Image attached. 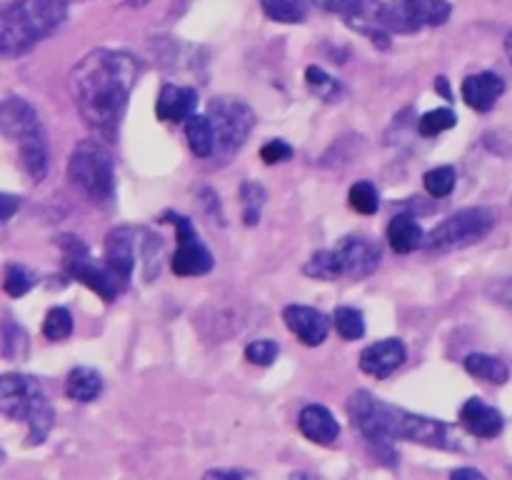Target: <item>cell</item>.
Returning a JSON list of instances; mask_svg holds the SVG:
<instances>
[{
    "instance_id": "1",
    "label": "cell",
    "mask_w": 512,
    "mask_h": 480,
    "mask_svg": "<svg viewBox=\"0 0 512 480\" xmlns=\"http://www.w3.org/2000/svg\"><path fill=\"white\" fill-rule=\"evenodd\" d=\"M138 73L140 65L135 55L110 48L93 50L70 70L68 88L75 108L105 140H115L118 135Z\"/></svg>"
},
{
    "instance_id": "2",
    "label": "cell",
    "mask_w": 512,
    "mask_h": 480,
    "mask_svg": "<svg viewBox=\"0 0 512 480\" xmlns=\"http://www.w3.org/2000/svg\"><path fill=\"white\" fill-rule=\"evenodd\" d=\"M348 415L355 430L365 440L375 445H390L393 440H410V443L430 445V448L458 450L460 440L455 438L453 428L443 420L428 418V415L410 413L393 403L375 398L368 390H358L348 400Z\"/></svg>"
},
{
    "instance_id": "3",
    "label": "cell",
    "mask_w": 512,
    "mask_h": 480,
    "mask_svg": "<svg viewBox=\"0 0 512 480\" xmlns=\"http://www.w3.org/2000/svg\"><path fill=\"white\" fill-rule=\"evenodd\" d=\"M68 18L65 0H10L0 13V53L15 58L53 35Z\"/></svg>"
},
{
    "instance_id": "4",
    "label": "cell",
    "mask_w": 512,
    "mask_h": 480,
    "mask_svg": "<svg viewBox=\"0 0 512 480\" xmlns=\"http://www.w3.org/2000/svg\"><path fill=\"white\" fill-rule=\"evenodd\" d=\"M0 410L28 423V445H40L53 428V405L33 375L5 373L0 378Z\"/></svg>"
},
{
    "instance_id": "5",
    "label": "cell",
    "mask_w": 512,
    "mask_h": 480,
    "mask_svg": "<svg viewBox=\"0 0 512 480\" xmlns=\"http://www.w3.org/2000/svg\"><path fill=\"white\" fill-rule=\"evenodd\" d=\"M380 260H383V250L375 240L348 235L335 248L315 253L303 270L305 275L318 280H360L373 275L380 268Z\"/></svg>"
},
{
    "instance_id": "6",
    "label": "cell",
    "mask_w": 512,
    "mask_h": 480,
    "mask_svg": "<svg viewBox=\"0 0 512 480\" xmlns=\"http://www.w3.org/2000/svg\"><path fill=\"white\" fill-rule=\"evenodd\" d=\"M210 125L215 133L213 158L218 163H228L235 153L245 145L255 128V113L243 98L235 95H218L208 103Z\"/></svg>"
},
{
    "instance_id": "7",
    "label": "cell",
    "mask_w": 512,
    "mask_h": 480,
    "mask_svg": "<svg viewBox=\"0 0 512 480\" xmlns=\"http://www.w3.org/2000/svg\"><path fill=\"white\" fill-rule=\"evenodd\" d=\"M68 178L93 203H108L115 193V163L100 140H83L75 145L68 163Z\"/></svg>"
},
{
    "instance_id": "8",
    "label": "cell",
    "mask_w": 512,
    "mask_h": 480,
    "mask_svg": "<svg viewBox=\"0 0 512 480\" xmlns=\"http://www.w3.org/2000/svg\"><path fill=\"white\" fill-rule=\"evenodd\" d=\"M453 5L448 0H388L375 10V23L388 33H418L448 23Z\"/></svg>"
},
{
    "instance_id": "9",
    "label": "cell",
    "mask_w": 512,
    "mask_h": 480,
    "mask_svg": "<svg viewBox=\"0 0 512 480\" xmlns=\"http://www.w3.org/2000/svg\"><path fill=\"white\" fill-rule=\"evenodd\" d=\"M495 228V213L490 208H465L435 225L425 235V248L450 253V250L468 248L483 240Z\"/></svg>"
},
{
    "instance_id": "10",
    "label": "cell",
    "mask_w": 512,
    "mask_h": 480,
    "mask_svg": "<svg viewBox=\"0 0 512 480\" xmlns=\"http://www.w3.org/2000/svg\"><path fill=\"white\" fill-rule=\"evenodd\" d=\"M58 245L63 248L65 255V268L73 275L75 280L88 285L93 293H98L105 303H113L118 298V293H123L125 285L120 283L118 275L110 270L108 263H98V260L90 255L88 245L83 240L73 238V235H60Z\"/></svg>"
},
{
    "instance_id": "11",
    "label": "cell",
    "mask_w": 512,
    "mask_h": 480,
    "mask_svg": "<svg viewBox=\"0 0 512 480\" xmlns=\"http://www.w3.org/2000/svg\"><path fill=\"white\" fill-rule=\"evenodd\" d=\"M170 218H173L175 230H178V250L173 255V273L180 275V278L205 275L213 268V253L200 240L193 220L185 218V215H170Z\"/></svg>"
},
{
    "instance_id": "12",
    "label": "cell",
    "mask_w": 512,
    "mask_h": 480,
    "mask_svg": "<svg viewBox=\"0 0 512 480\" xmlns=\"http://www.w3.org/2000/svg\"><path fill=\"white\" fill-rule=\"evenodd\" d=\"M0 128L8 140L15 143H28V140L45 138L43 123H40V115L35 113L33 105L25 98L18 95H8L0 105Z\"/></svg>"
},
{
    "instance_id": "13",
    "label": "cell",
    "mask_w": 512,
    "mask_h": 480,
    "mask_svg": "<svg viewBox=\"0 0 512 480\" xmlns=\"http://www.w3.org/2000/svg\"><path fill=\"white\" fill-rule=\"evenodd\" d=\"M405 355H408V350H405L403 340L388 338L368 345L360 353L358 365L363 373L373 375V378H388V375H393L405 363Z\"/></svg>"
},
{
    "instance_id": "14",
    "label": "cell",
    "mask_w": 512,
    "mask_h": 480,
    "mask_svg": "<svg viewBox=\"0 0 512 480\" xmlns=\"http://www.w3.org/2000/svg\"><path fill=\"white\" fill-rule=\"evenodd\" d=\"M283 320L293 330L295 338L300 343L310 345V348L325 343V338L330 333V320L320 310L308 308V305H288L283 310Z\"/></svg>"
},
{
    "instance_id": "15",
    "label": "cell",
    "mask_w": 512,
    "mask_h": 480,
    "mask_svg": "<svg viewBox=\"0 0 512 480\" xmlns=\"http://www.w3.org/2000/svg\"><path fill=\"white\" fill-rule=\"evenodd\" d=\"M105 263L110 265L120 283L128 288V280L135 268V228L130 225H120L113 228L105 238Z\"/></svg>"
},
{
    "instance_id": "16",
    "label": "cell",
    "mask_w": 512,
    "mask_h": 480,
    "mask_svg": "<svg viewBox=\"0 0 512 480\" xmlns=\"http://www.w3.org/2000/svg\"><path fill=\"white\" fill-rule=\"evenodd\" d=\"M460 423H463V428L468 430V433H473L475 438L490 440L498 438V435L503 433L505 420L498 408H493V405H488L480 398H470L465 400V405L460 408Z\"/></svg>"
},
{
    "instance_id": "17",
    "label": "cell",
    "mask_w": 512,
    "mask_h": 480,
    "mask_svg": "<svg viewBox=\"0 0 512 480\" xmlns=\"http://www.w3.org/2000/svg\"><path fill=\"white\" fill-rule=\"evenodd\" d=\"M503 93H505V80L495 73L468 75V78L463 80V100L473 110H480V113L493 110Z\"/></svg>"
},
{
    "instance_id": "18",
    "label": "cell",
    "mask_w": 512,
    "mask_h": 480,
    "mask_svg": "<svg viewBox=\"0 0 512 480\" xmlns=\"http://www.w3.org/2000/svg\"><path fill=\"white\" fill-rule=\"evenodd\" d=\"M300 433L318 445H333L340 435V423L325 405H308L300 410Z\"/></svg>"
},
{
    "instance_id": "19",
    "label": "cell",
    "mask_w": 512,
    "mask_h": 480,
    "mask_svg": "<svg viewBox=\"0 0 512 480\" xmlns=\"http://www.w3.org/2000/svg\"><path fill=\"white\" fill-rule=\"evenodd\" d=\"M195 103H198V93L193 88H185V85H163L158 95V105H155V113L160 120H188L193 115Z\"/></svg>"
},
{
    "instance_id": "20",
    "label": "cell",
    "mask_w": 512,
    "mask_h": 480,
    "mask_svg": "<svg viewBox=\"0 0 512 480\" xmlns=\"http://www.w3.org/2000/svg\"><path fill=\"white\" fill-rule=\"evenodd\" d=\"M388 240L395 253H413L425 245V233L410 215H395L388 225Z\"/></svg>"
},
{
    "instance_id": "21",
    "label": "cell",
    "mask_w": 512,
    "mask_h": 480,
    "mask_svg": "<svg viewBox=\"0 0 512 480\" xmlns=\"http://www.w3.org/2000/svg\"><path fill=\"white\" fill-rule=\"evenodd\" d=\"M185 138H188V145L195 158H213L215 133L208 115H190L185 120Z\"/></svg>"
},
{
    "instance_id": "22",
    "label": "cell",
    "mask_w": 512,
    "mask_h": 480,
    "mask_svg": "<svg viewBox=\"0 0 512 480\" xmlns=\"http://www.w3.org/2000/svg\"><path fill=\"white\" fill-rule=\"evenodd\" d=\"M100 390H103V378L93 368L70 370L68 380H65V393L78 403H90V400L98 398Z\"/></svg>"
},
{
    "instance_id": "23",
    "label": "cell",
    "mask_w": 512,
    "mask_h": 480,
    "mask_svg": "<svg viewBox=\"0 0 512 480\" xmlns=\"http://www.w3.org/2000/svg\"><path fill=\"white\" fill-rule=\"evenodd\" d=\"M465 370H468L470 375H475V378L488 380V383L493 385L508 383L510 378L508 365H505L500 358H495V355H485V353L468 355V358H465Z\"/></svg>"
},
{
    "instance_id": "24",
    "label": "cell",
    "mask_w": 512,
    "mask_h": 480,
    "mask_svg": "<svg viewBox=\"0 0 512 480\" xmlns=\"http://www.w3.org/2000/svg\"><path fill=\"white\" fill-rule=\"evenodd\" d=\"M18 158L23 163L25 173L40 183L48 175V145H45V138L28 140V143L18 145Z\"/></svg>"
},
{
    "instance_id": "25",
    "label": "cell",
    "mask_w": 512,
    "mask_h": 480,
    "mask_svg": "<svg viewBox=\"0 0 512 480\" xmlns=\"http://www.w3.org/2000/svg\"><path fill=\"white\" fill-rule=\"evenodd\" d=\"M263 13L275 23H303L308 18V0H258Z\"/></svg>"
},
{
    "instance_id": "26",
    "label": "cell",
    "mask_w": 512,
    "mask_h": 480,
    "mask_svg": "<svg viewBox=\"0 0 512 480\" xmlns=\"http://www.w3.org/2000/svg\"><path fill=\"white\" fill-rule=\"evenodd\" d=\"M315 5L328 13H338L343 18H348V23H355V20H365L370 13L375 18V0H315Z\"/></svg>"
},
{
    "instance_id": "27",
    "label": "cell",
    "mask_w": 512,
    "mask_h": 480,
    "mask_svg": "<svg viewBox=\"0 0 512 480\" xmlns=\"http://www.w3.org/2000/svg\"><path fill=\"white\" fill-rule=\"evenodd\" d=\"M70 333H73V315H70V310L63 308V305L50 308L43 323L45 338L53 340V343H60V340L70 338Z\"/></svg>"
},
{
    "instance_id": "28",
    "label": "cell",
    "mask_w": 512,
    "mask_h": 480,
    "mask_svg": "<svg viewBox=\"0 0 512 480\" xmlns=\"http://www.w3.org/2000/svg\"><path fill=\"white\" fill-rule=\"evenodd\" d=\"M335 328L343 335L345 340H360L365 335V318L358 308H350V305H343V308L335 310L333 315Z\"/></svg>"
},
{
    "instance_id": "29",
    "label": "cell",
    "mask_w": 512,
    "mask_h": 480,
    "mask_svg": "<svg viewBox=\"0 0 512 480\" xmlns=\"http://www.w3.org/2000/svg\"><path fill=\"white\" fill-rule=\"evenodd\" d=\"M28 353V333L20 328L18 323H13V318L3 320V355L8 360L25 358Z\"/></svg>"
},
{
    "instance_id": "30",
    "label": "cell",
    "mask_w": 512,
    "mask_h": 480,
    "mask_svg": "<svg viewBox=\"0 0 512 480\" xmlns=\"http://www.w3.org/2000/svg\"><path fill=\"white\" fill-rule=\"evenodd\" d=\"M305 80H308L310 88H313L320 98L328 100V103L338 100L340 93H343V88H340L338 80L330 78V75L325 73L323 68H318V65H310V68L305 70Z\"/></svg>"
},
{
    "instance_id": "31",
    "label": "cell",
    "mask_w": 512,
    "mask_h": 480,
    "mask_svg": "<svg viewBox=\"0 0 512 480\" xmlns=\"http://www.w3.org/2000/svg\"><path fill=\"white\" fill-rule=\"evenodd\" d=\"M423 180H425V190H428L433 198H445V195L453 193L458 175H455V168H450V165H440V168L428 170Z\"/></svg>"
},
{
    "instance_id": "32",
    "label": "cell",
    "mask_w": 512,
    "mask_h": 480,
    "mask_svg": "<svg viewBox=\"0 0 512 480\" xmlns=\"http://www.w3.org/2000/svg\"><path fill=\"white\" fill-rule=\"evenodd\" d=\"M348 200H350V205H353V210H358V213H363V215L378 213V205H380L378 190H375V185L368 183V180H360V183H355L353 188H350Z\"/></svg>"
},
{
    "instance_id": "33",
    "label": "cell",
    "mask_w": 512,
    "mask_h": 480,
    "mask_svg": "<svg viewBox=\"0 0 512 480\" xmlns=\"http://www.w3.org/2000/svg\"><path fill=\"white\" fill-rule=\"evenodd\" d=\"M455 123H458V118H455L453 110H450V108H435V110H430V113H425L423 118L418 120V130L423 135H428V138H433V135H440L443 130L455 128Z\"/></svg>"
},
{
    "instance_id": "34",
    "label": "cell",
    "mask_w": 512,
    "mask_h": 480,
    "mask_svg": "<svg viewBox=\"0 0 512 480\" xmlns=\"http://www.w3.org/2000/svg\"><path fill=\"white\" fill-rule=\"evenodd\" d=\"M240 195H243L245 203V223L258 225L260 210H263L265 203V188L260 183H255V180H248V183H243V188H240Z\"/></svg>"
},
{
    "instance_id": "35",
    "label": "cell",
    "mask_w": 512,
    "mask_h": 480,
    "mask_svg": "<svg viewBox=\"0 0 512 480\" xmlns=\"http://www.w3.org/2000/svg\"><path fill=\"white\" fill-rule=\"evenodd\" d=\"M30 285H33V278H30V273L23 268V265L20 263L5 265V280H3L5 293L13 295V298H20V295L28 293Z\"/></svg>"
},
{
    "instance_id": "36",
    "label": "cell",
    "mask_w": 512,
    "mask_h": 480,
    "mask_svg": "<svg viewBox=\"0 0 512 480\" xmlns=\"http://www.w3.org/2000/svg\"><path fill=\"white\" fill-rule=\"evenodd\" d=\"M278 353H280V345L270 338L253 340V343L245 348V358H248L253 365H263V368L265 365H273L275 358H278Z\"/></svg>"
},
{
    "instance_id": "37",
    "label": "cell",
    "mask_w": 512,
    "mask_h": 480,
    "mask_svg": "<svg viewBox=\"0 0 512 480\" xmlns=\"http://www.w3.org/2000/svg\"><path fill=\"white\" fill-rule=\"evenodd\" d=\"M260 158L268 165L285 163V160L293 158V148H290L285 140H270V143H265L263 148H260Z\"/></svg>"
},
{
    "instance_id": "38",
    "label": "cell",
    "mask_w": 512,
    "mask_h": 480,
    "mask_svg": "<svg viewBox=\"0 0 512 480\" xmlns=\"http://www.w3.org/2000/svg\"><path fill=\"white\" fill-rule=\"evenodd\" d=\"M493 295L500 305H505V308L512 313V278H505V280H500V283H495Z\"/></svg>"
},
{
    "instance_id": "39",
    "label": "cell",
    "mask_w": 512,
    "mask_h": 480,
    "mask_svg": "<svg viewBox=\"0 0 512 480\" xmlns=\"http://www.w3.org/2000/svg\"><path fill=\"white\" fill-rule=\"evenodd\" d=\"M0 205H3L0 220H3V223H8V220L15 215V210L20 208V198H15V195H10V193H3L0 195Z\"/></svg>"
},
{
    "instance_id": "40",
    "label": "cell",
    "mask_w": 512,
    "mask_h": 480,
    "mask_svg": "<svg viewBox=\"0 0 512 480\" xmlns=\"http://www.w3.org/2000/svg\"><path fill=\"white\" fill-rule=\"evenodd\" d=\"M208 478H235V480H240V478H250V470H208Z\"/></svg>"
},
{
    "instance_id": "41",
    "label": "cell",
    "mask_w": 512,
    "mask_h": 480,
    "mask_svg": "<svg viewBox=\"0 0 512 480\" xmlns=\"http://www.w3.org/2000/svg\"><path fill=\"white\" fill-rule=\"evenodd\" d=\"M453 478H455V480H463V478L483 480L485 473H480V470H475V468H458V470H453Z\"/></svg>"
},
{
    "instance_id": "42",
    "label": "cell",
    "mask_w": 512,
    "mask_h": 480,
    "mask_svg": "<svg viewBox=\"0 0 512 480\" xmlns=\"http://www.w3.org/2000/svg\"><path fill=\"white\" fill-rule=\"evenodd\" d=\"M435 90H438L445 100L453 98V93H450V80L443 78V75H440V78H435Z\"/></svg>"
},
{
    "instance_id": "43",
    "label": "cell",
    "mask_w": 512,
    "mask_h": 480,
    "mask_svg": "<svg viewBox=\"0 0 512 480\" xmlns=\"http://www.w3.org/2000/svg\"><path fill=\"white\" fill-rule=\"evenodd\" d=\"M505 53H508V58H510V63H512V33L508 35V38H505Z\"/></svg>"
},
{
    "instance_id": "44",
    "label": "cell",
    "mask_w": 512,
    "mask_h": 480,
    "mask_svg": "<svg viewBox=\"0 0 512 480\" xmlns=\"http://www.w3.org/2000/svg\"><path fill=\"white\" fill-rule=\"evenodd\" d=\"M130 3H133V5H143V3H148V0H130Z\"/></svg>"
},
{
    "instance_id": "45",
    "label": "cell",
    "mask_w": 512,
    "mask_h": 480,
    "mask_svg": "<svg viewBox=\"0 0 512 480\" xmlns=\"http://www.w3.org/2000/svg\"><path fill=\"white\" fill-rule=\"evenodd\" d=\"M65 3H68V0H65Z\"/></svg>"
}]
</instances>
